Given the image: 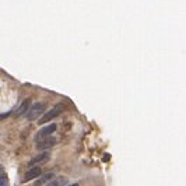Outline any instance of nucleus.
Instances as JSON below:
<instances>
[{"label": "nucleus", "instance_id": "nucleus-4", "mask_svg": "<svg viewBox=\"0 0 186 186\" xmlns=\"http://www.w3.org/2000/svg\"><path fill=\"white\" fill-rule=\"evenodd\" d=\"M55 144H56V138L52 137V136H49V137L43 138L42 141L37 143V148L41 150V151H46V150H49V148H52Z\"/></svg>", "mask_w": 186, "mask_h": 186}, {"label": "nucleus", "instance_id": "nucleus-9", "mask_svg": "<svg viewBox=\"0 0 186 186\" xmlns=\"http://www.w3.org/2000/svg\"><path fill=\"white\" fill-rule=\"evenodd\" d=\"M67 183V178L66 176H57L55 179H50L46 185L43 186H66Z\"/></svg>", "mask_w": 186, "mask_h": 186}, {"label": "nucleus", "instance_id": "nucleus-11", "mask_svg": "<svg viewBox=\"0 0 186 186\" xmlns=\"http://www.w3.org/2000/svg\"><path fill=\"white\" fill-rule=\"evenodd\" d=\"M7 116H10V112L1 113V115H0V121H1V119H6V118H7Z\"/></svg>", "mask_w": 186, "mask_h": 186}, {"label": "nucleus", "instance_id": "nucleus-12", "mask_svg": "<svg viewBox=\"0 0 186 186\" xmlns=\"http://www.w3.org/2000/svg\"><path fill=\"white\" fill-rule=\"evenodd\" d=\"M66 186H79V183H70V185H66Z\"/></svg>", "mask_w": 186, "mask_h": 186}, {"label": "nucleus", "instance_id": "nucleus-5", "mask_svg": "<svg viewBox=\"0 0 186 186\" xmlns=\"http://www.w3.org/2000/svg\"><path fill=\"white\" fill-rule=\"evenodd\" d=\"M30 106H31V99H30V98H27V99H24L20 105L17 106V109L14 111V116H16V118H20V116L25 115V113L28 112Z\"/></svg>", "mask_w": 186, "mask_h": 186}, {"label": "nucleus", "instance_id": "nucleus-7", "mask_svg": "<svg viewBox=\"0 0 186 186\" xmlns=\"http://www.w3.org/2000/svg\"><path fill=\"white\" fill-rule=\"evenodd\" d=\"M41 174H42V169H41L39 167H31L30 169L27 171V174H25L24 182H28V180H32V179L39 178Z\"/></svg>", "mask_w": 186, "mask_h": 186}, {"label": "nucleus", "instance_id": "nucleus-2", "mask_svg": "<svg viewBox=\"0 0 186 186\" xmlns=\"http://www.w3.org/2000/svg\"><path fill=\"white\" fill-rule=\"evenodd\" d=\"M63 104H57L55 108H52L50 111H48V112H45L42 116H41L39 119H38V123L39 125H45V123H48V122H50L52 119H55V118H57L60 113L63 112Z\"/></svg>", "mask_w": 186, "mask_h": 186}, {"label": "nucleus", "instance_id": "nucleus-1", "mask_svg": "<svg viewBox=\"0 0 186 186\" xmlns=\"http://www.w3.org/2000/svg\"><path fill=\"white\" fill-rule=\"evenodd\" d=\"M46 111V104L45 102H35L30 106L28 112H27V119L28 121H37L45 113Z\"/></svg>", "mask_w": 186, "mask_h": 186}, {"label": "nucleus", "instance_id": "nucleus-8", "mask_svg": "<svg viewBox=\"0 0 186 186\" xmlns=\"http://www.w3.org/2000/svg\"><path fill=\"white\" fill-rule=\"evenodd\" d=\"M53 176H55V172L53 171H49V172H46L45 175H42V176H39V179L35 182V186H43L46 185L50 179H53Z\"/></svg>", "mask_w": 186, "mask_h": 186}, {"label": "nucleus", "instance_id": "nucleus-3", "mask_svg": "<svg viewBox=\"0 0 186 186\" xmlns=\"http://www.w3.org/2000/svg\"><path fill=\"white\" fill-rule=\"evenodd\" d=\"M56 123H50V125H48V126H43L42 129L35 134V141L37 143H39V141H42L43 138H46V137H49L55 130H56Z\"/></svg>", "mask_w": 186, "mask_h": 186}, {"label": "nucleus", "instance_id": "nucleus-6", "mask_svg": "<svg viewBox=\"0 0 186 186\" xmlns=\"http://www.w3.org/2000/svg\"><path fill=\"white\" fill-rule=\"evenodd\" d=\"M49 158H50V155H49L48 151H42V153L38 154L37 157H34L32 160L28 162V165H30V167H37V164H41V162H48Z\"/></svg>", "mask_w": 186, "mask_h": 186}, {"label": "nucleus", "instance_id": "nucleus-10", "mask_svg": "<svg viewBox=\"0 0 186 186\" xmlns=\"http://www.w3.org/2000/svg\"><path fill=\"white\" fill-rule=\"evenodd\" d=\"M0 186H8L7 176H1V178H0Z\"/></svg>", "mask_w": 186, "mask_h": 186}]
</instances>
